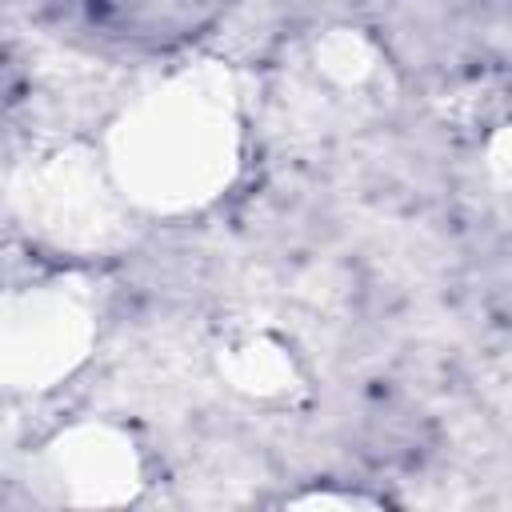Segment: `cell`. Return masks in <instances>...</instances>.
Returning a JSON list of instances; mask_svg holds the SVG:
<instances>
[{"label":"cell","mask_w":512,"mask_h":512,"mask_svg":"<svg viewBox=\"0 0 512 512\" xmlns=\"http://www.w3.org/2000/svg\"><path fill=\"white\" fill-rule=\"evenodd\" d=\"M216 0H88L92 20L128 40H172L188 36L212 16Z\"/></svg>","instance_id":"1"}]
</instances>
